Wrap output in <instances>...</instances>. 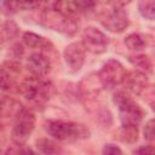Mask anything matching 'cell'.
I'll list each match as a JSON object with an SVG mask.
<instances>
[{
  "label": "cell",
  "mask_w": 155,
  "mask_h": 155,
  "mask_svg": "<svg viewBox=\"0 0 155 155\" xmlns=\"http://www.w3.org/2000/svg\"><path fill=\"white\" fill-rule=\"evenodd\" d=\"M122 85L127 91L134 94H140V92L148 85V78L145 73H142L139 70L126 71L122 80Z\"/></svg>",
  "instance_id": "cell-9"
},
{
  "label": "cell",
  "mask_w": 155,
  "mask_h": 155,
  "mask_svg": "<svg viewBox=\"0 0 155 155\" xmlns=\"http://www.w3.org/2000/svg\"><path fill=\"white\" fill-rule=\"evenodd\" d=\"M138 10L145 19L155 21V0H140Z\"/></svg>",
  "instance_id": "cell-17"
},
{
  "label": "cell",
  "mask_w": 155,
  "mask_h": 155,
  "mask_svg": "<svg viewBox=\"0 0 155 155\" xmlns=\"http://www.w3.org/2000/svg\"><path fill=\"white\" fill-rule=\"evenodd\" d=\"M27 67L28 70L35 75V76H45L50 73L51 70V62L48 57H46L42 53H33L29 56L27 61Z\"/></svg>",
  "instance_id": "cell-10"
},
{
  "label": "cell",
  "mask_w": 155,
  "mask_h": 155,
  "mask_svg": "<svg viewBox=\"0 0 155 155\" xmlns=\"http://www.w3.org/2000/svg\"><path fill=\"white\" fill-rule=\"evenodd\" d=\"M133 154H155L154 145H143L133 150Z\"/></svg>",
  "instance_id": "cell-25"
},
{
  "label": "cell",
  "mask_w": 155,
  "mask_h": 155,
  "mask_svg": "<svg viewBox=\"0 0 155 155\" xmlns=\"http://www.w3.org/2000/svg\"><path fill=\"white\" fill-rule=\"evenodd\" d=\"M130 1L131 0H108V2L115 8H124V6L130 4Z\"/></svg>",
  "instance_id": "cell-27"
},
{
  "label": "cell",
  "mask_w": 155,
  "mask_h": 155,
  "mask_svg": "<svg viewBox=\"0 0 155 155\" xmlns=\"http://www.w3.org/2000/svg\"><path fill=\"white\" fill-rule=\"evenodd\" d=\"M125 74H126V70L122 67V64L119 61L110 59L102 67L98 74V78H99L101 85L104 88H114L116 85L122 84Z\"/></svg>",
  "instance_id": "cell-5"
},
{
  "label": "cell",
  "mask_w": 155,
  "mask_h": 155,
  "mask_svg": "<svg viewBox=\"0 0 155 155\" xmlns=\"http://www.w3.org/2000/svg\"><path fill=\"white\" fill-rule=\"evenodd\" d=\"M97 0H74V6L76 10L87 12L94 8Z\"/></svg>",
  "instance_id": "cell-20"
},
{
  "label": "cell",
  "mask_w": 155,
  "mask_h": 155,
  "mask_svg": "<svg viewBox=\"0 0 155 155\" xmlns=\"http://www.w3.org/2000/svg\"><path fill=\"white\" fill-rule=\"evenodd\" d=\"M139 96H142V98L147 102V103H149L150 105H153V104H155V85H147L145 86V88L140 92V94Z\"/></svg>",
  "instance_id": "cell-19"
},
{
  "label": "cell",
  "mask_w": 155,
  "mask_h": 155,
  "mask_svg": "<svg viewBox=\"0 0 155 155\" xmlns=\"http://www.w3.org/2000/svg\"><path fill=\"white\" fill-rule=\"evenodd\" d=\"M151 108H153V110L155 111V104H153V105H151Z\"/></svg>",
  "instance_id": "cell-28"
},
{
  "label": "cell",
  "mask_w": 155,
  "mask_h": 155,
  "mask_svg": "<svg viewBox=\"0 0 155 155\" xmlns=\"http://www.w3.org/2000/svg\"><path fill=\"white\" fill-rule=\"evenodd\" d=\"M109 39L105 34L94 27H87L82 31V45L86 51L93 54H101L107 51Z\"/></svg>",
  "instance_id": "cell-6"
},
{
  "label": "cell",
  "mask_w": 155,
  "mask_h": 155,
  "mask_svg": "<svg viewBox=\"0 0 155 155\" xmlns=\"http://www.w3.org/2000/svg\"><path fill=\"white\" fill-rule=\"evenodd\" d=\"M18 27L13 21H6L1 25V41L5 42L7 40L13 39L18 34Z\"/></svg>",
  "instance_id": "cell-18"
},
{
  "label": "cell",
  "mask_w": 155,
  "mask_h": 155,
  "mask_svg": "<svg viewBox=\"0 0 155 155\" xmlns=\"http://www.w3.org/2000/svg\"><path fill=\"white\" fill-rule=\"evenodd\" d=\"M101 23L111 33H121L128 27L130 19L127 12L124 8L113 7L110 12L101 17Z\"/></svg>",
  "instance_id": "cell-7"
},
{
  "label": "cell",
  "mask_w": 155,
  "mask_h": 155,
  "mask_svg": "<svg viewBox=\"0 0 155 155\" xmlns=\"http://www.w3.org/2000/svg\"><path fill=\"white\" fill-rule=\"evenodd\" d=\"M22 105L21 103L11 99V98H6V97H2V101H1V115L2 117H10V116H13L16 117L18 115V113L22 110Z\"/></svg>",
  "instance_id": "cell-14"
},
{
  "label": "cell",
  "mask_w": 155,
  "mask_h": 155,
  "mask_svg": "<svg viewBox=\"0 0 155 155\" xmlns=\"http://www.w3.org/2000/svg\"><path fill=\"white\" fill-rule=\"evenodd\" d=\"M116 137L119 140L126 144H133L138 139V127L137 125H122L117 133Z\"/></svg>",
  "instance_id": "cell-11"
},
{
  "label": "cell",
  "mask_w": 155,
  "mask_h": 155,
  "mask_svg": "<svg viewBox=\"0 0 155 155\" xmlns=\"http://www.w3.org/2000/svg\"><path fill=\"white\" fill-rule=\"evenodd\" d=\"M125 45L132 51H140L145 47L147 42H145V39L143 38V35H140L138 33H132L125 38Z\"/></svg>",
  "instance_id": "cell-16"
},
{
  "label": "cell",
  "mask_w": 155,
  "mask_h": 155,
  "mask_svg": "<svg viewBox=\"0 0 155 155\" xmlns=\"http://www.w3.org/2000/svg\"><path fill=\"white\" fill-rule=\"evenodd\" d=\"M51 90L50 82L35 75L24 79L19 85V92L35 107H42L50 99Z\"/></svg>",
  "instance_id": "cell-1"
},
{
  "label": "cell",
  "mask_w": 155,
  "mask_h": 155,
  "mask_svg": "<svg viewBox=\"0 0 155 155\" xmlns=\"http://www.w3.org/2000/svg\"><path fill=\"white\" fill-rule=\"evenodd\" d=\"M113 102L119 108L121 125H138L143 119L142 108L127 93L122 91L114 93Z\"/></svg>",
  "instance_id": "cell-3"
},
{
  "label": "cell",
  "mask_w": 155,
  "mask_h": 155,
  "mask_svg": "<svg viewBox=\"0 0 155 155\" xmlns=\"http://www.w3.org/2000/svg\"><path fill=\"white\" fill-rule=\"evenodd\" d=\"M85 51L82 42H71L64 48V61L71 71H79L82 68Z\"/></svg>",
  "instance_id": "cell-8"
},
{
  "label": "cell",
  "mask_w": 155,
  "mask_h": 155,
  "mask_svg": "<svg viewBox=\"0 0 155 155\" xmlns=\"http://www.w3.org/2000/svg\"><path fill=\"white\" fill-rule=\"evenodd\" d=\"M23 41L28 47L31 48H46L48 46H52L51 42L47 41L45 38L31 31H27L23 34Z\"/></svg>",
  "instance_id": "cell-13"
},
{
  "label": "cell",
  "mask_w": 155,
  "mask_h": 155,
  "mask_svg": "<svg viewBox=\"0 0 155 155\" xmlns=\"http://www.w3.org/2000/svg\"><path fill=\"white\" fill-rule=\"evenodd\" d=\"M128 62L142 73H153V62L147 54H131L128 56Z\"/></svg>",
  "instance_id": "cell-12"
},
{
  "label": "cell",
  "mask_w": 155,
  "mask_h": 155,
  "mask_svg": "<svg viewBox=\"0 0 155 155\" xmlns=\"http://www.w3.org/2000/svg\"><path fill=\"white\" fill-rule=\"evenodd\" d=\"M143 136L147 140H154L155 139V119H150L143 130Z\"/></svg>",
  "instance_id": "cell-21"
},
{
  "label": "cell",
  "mask_w": 155,
  "mask_h": 155,
  "mask_svg": "<svg viewBox=\"0 0 155 155\" xmlns=\"http://www.w3.org/2000/svg\"><path fill=\"white\" fill-rule=\"evenodd\" d=\"M35 145L39 149V151H41L44 154H57V153L62 151L61 147L56 142H53V140H51L48 138H40V139H38Z\"/></svg>",
  "instance_id": "cell-15"
},
{
  "label": "cell",
  "mask_w": 155,
  "mask_h": 155,
  "mask_svg": "<svg viewBox=\"0 0 155 155\" xmlns=\"http://www.w3.org/2000/svg\"><path fill=\"white\" fill-rule=\"evenodd\" d=\"M1 8L2 12L6 15L15 13L18 7V0H1Z\"/></svg>",
  "instance_id": "cell-22"
},
{
  "label": "cell",
  "mask_w": 155,
  "mask_h": 155,
  "mask_svg": "<svg viewBox=\"0 0 155 155\" xmlns=\"http://www.w3.org/2000/svg\"><path fill=\"white\" fill-rule=\"evenodd\" d=\"M46 131L50 136L58 140H76V139H85L88 138L90 131L88 128L78 122L71 121H48L46 124Z\"/></svg>",
  "instance_id": "cell-2"
},
{
  "label": "cell",
  "mask_w": 155,
  "mask_h": 155,
  "mask_svg": "<svg viewBox=\"0 0 155 155\" xmlns=\"http://www.w3.org/2000/svg\"><path fill=\"white\" fill-rule=\"evenodd\" d=\"M103 154H122V150L120 148H117L116 145H113V144H107L104 148H103Z\"/></svg>",
  "instance_id": "cell-26"
},
{
  "label": "cell",
  "mask_w": 155,
  "mask_h": 155,
  "mask_svg": "<svg viewBox=\"0 0 155 155\" xmlns=\"http://www.w3.org/2000/svg\"><path fill=\"white\" fill-rule=\"evenodd\" d=\"M63 0H42V6L45 10H52V8H58L61 6Z\"/></svg>",
  "instance_id": "cell-24"
},
{
  "label": "cell",
  "mask_w": 155,
  "mask_h": 155,
  "mask_svg": "<svg viewBox=\"0 0 155 155\" xmlns=\"http://www.w3.org/2000/svg\"><path fill=\"white\" fill-rule=\"evenodd\" d=\"M35 126V115L31 109L22 108L15 117V125L11 132V139L17 145H23L31 134Z\"/></svg>",
  "instance_id": "cell-4"
},
{
  "label": "cell",
  "mask_w": 155,
  "mask_h": 155,
  "mask_svg": "<svg viewBox=\"0 0 155 155\" xmlns=\"http://www.w3.org/2000/svg\"><path fill=\"white\" fill-rule=\"evenodd\" d=\"M42 0H18V7L22 10H31L41 5Z\"/></svg>",
  "instance_id": "cell-23"
}]
</instances>
